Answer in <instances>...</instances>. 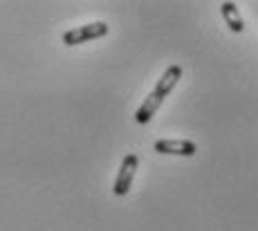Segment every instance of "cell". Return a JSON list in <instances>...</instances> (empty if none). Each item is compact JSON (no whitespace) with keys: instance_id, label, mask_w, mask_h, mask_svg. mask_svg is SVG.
<instances>
[{"instance_id":"obj_2","label":"cell","mask_w":258,"mask_h":231,"mask_svg":"<svg viewBox=\"0 0 258 231\" xmlns=\"http://www.w3.org/2000/svg\"><path fill=\"white\" fill-rule=\"evenodd\" d=\"M108 34V25L106 23H90V25H81V27H74V29H68L66 34L61 36V41L66 45H81V43H88V41H94V38H101Z\"/></svg>"},{"instance_id":"obj_3","label":"cell","mask_w":258,"mask_h":231,"mask_svg":"<svg viewBox=\"0 0 258 231\" xmlns=\"http://www.w3.org/2000/svg\"><path fill=\"white\" fill-rule=\"evenodd\" d=\"M137 166H140V157H137L135 153H128L126 157H123L121 169H119L117 180H115V186H112V193L121 198V195H126L128 191H131L133 178H135V173H137Z\"/></svg>"},{"instance_id":"obj_4","label":"cell","mask_w":258,"mask_h":231,"mask_svg":"<svg viewBox=\"0 0 258 231\" xmlns=\"http://www.w3.org/2000/svg\"><path fill=\"white\" fill-rule=\"evenodd\" d=\"M155 153L160 155H177V157H193L198 146L188 139H160L155 141Z\"/></svg>"},{"instance_id":"obj_1","label":"cell","mask_w":258,"mask_h":231,"mask_svg":"<svg viewBox=\"0 0 258 231\" xmlns=\"http://www.w3.org/2000/svg\"><path fill=\"white\" fill-rule=\"evenodd\" d=\"M182 79V65H168L166 72L160 76V81H157V86L153 88L151 92H148V97L144 99V103L140 106V110L135 112V121L137 124H148V121L155 117V112L160 110V106L164 103V99L173 92V88L177 86V81Z\"/></svg>"},{"instance_id":"obj_5","label":"cell","mask_w":258,"mask_h":231,"mask_svg":"<svg viewBox=\"0 0 258 231\" xmlns=\"http://www.w3.org/2000/svg\"><path fill=\"white\" fill-rule=\"evenodd\" d=\"M220 14H222V18H225L227 27H229L234 34H240L242 29H245V23H242V16H240V12H238L236 3H222Z\"/></svg>"}]
</instances>
